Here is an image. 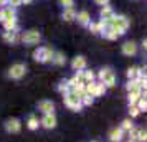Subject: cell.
<instances>
[{
    "label": "cell",
    "instance_id": "cell-21",
    "mask_svg": "<svg viewBox=\"0 0 147 142\" xmlns=\"http://www.w3.org/2000/svg\"><path fill=\"white\" fill-rule=\"evenodd\" d=\"M3 28H5L7 32H10V30H18V25H17V17L3 20Z\"/></svg>",
    "mask_w": 147,
    "mask_h": 142
},
{
    "label": "cell",
    "instance_id": "cell-37",
    "mask_svg": "<svg viewBox=\"0 0 147 142\" xmlns=\"http://www.w3.org/2000/svg\"><path fill=\"white\" fill-rule=\"evenodd\" d=\"M7 5V0H0V8H3Z\"/></svg>",
    "mask_w": 147,
    "mask_h": 142
},
{
    "label": "cell",
    "instance_id": "cell-25",
    "mask_svg": "<svg viewBox=\"0 0 147 142\" xmlns=\"http://www.w3.org/2000/svg\"><path fill=\"white\" fill-rule=\"evenodd\" d=\"M137 71H139V68H136V66H132V68H129V69H127V78H129V79H136V78H137Z\"/></svg>",
    "mask_w": 147,
    "mask_h": 142
},
{
    "label": "cell",
    "instance_id": "cell-12",
    "mask_svg": "<svg viewBox=\"0 0 147 142\" xmlns=\"http://www.w3.org/2000/svg\"><path fill=\"white\" fill-rule=\"evenodd\" d=\"M86 66H88V61L84 56H76L71 61V68H73L74 71H83V69H86Z\"/></svg>",
    "mask_w": 147,
    "mask_h": 142
},
{
    "label": "cell",
    "instance_id": "cell-16",
    "mask_svg": "<svg viewBox=\"0 0 147 142\" xmlns=\"http://www.w3.org/2000/svg\"><path fill=\"white\" fill-rule=\"evenodd\" d=\"M101 35L104 36V38H107V40H117L119 36H117V33H116V30H114L111 25H106L104 27V30L101 32Z\"/></svg>",
    "mask_w": 147,
    "mask_h": 142
},
{
    "label": "cell",
    "instance_id": "cell-24",
    "mask_svg": "<svg viewBox=\"0 0 147 142\" xmlns=\"http://www.w3.org/2000/svg\"><path fill=\"white\" fill-rule=\"evenodd\" d=\"M132 127H134V124L131 122V119H124V121H122V124H121V129H122L124 132H129Z\"/></svg>",
    "mask_w": 147,
    "mask_h": 142
},
{
    "label": "cell",
    "instance_id": "cell-7",
    "mask_svg": "<svg viewBox=\"0 0 147 142\" xmlns=\"http://www.w3.org/2000/svg\"><path fill=\"white\" fill-rule=\"evenodd\" d=\"M5 131H7L8 134H18V132L22 131L20 119H17V117L7 119V122H5Z\"/></svg>",
    "mask_w": 147,
    "mask_h": 142
},
{
    "label": "cell",
    "instance_id": "cell-18",
    "mask_svg": "<svg viewBox=\"0 0 147 142\" xmlns=\"http://www.w3.org/2000/svg\"><path fill=\"white\" fill-rule=\"evenodd\" d=\"M0 15H2V22L7 20V18H13V17H17V13H15V8L8 7V5L0 10Z\"/></svg>",
    "mask_w": 147,
    "mask_h": 142
},
{
    "label": "cell",
    "instance_id": "cell-27",
    "mask_svg": "<svg viewBox=\"0 0 147 142\" xmlns=\"http://www.w3.org/2000/svg\"><path fill=\"white\" fill-rule=\"evenodd\" d=\"M81 104H83V106H91V104H93V96L84 94L81 98Z\"/></svg>",
    "mask_w": 147,
    "mask_h": 142
},
{
    "label": "cell",
    "instance_id": "cell-40",
    "mask_svg": "<svg viewBox=\"0 0 147 142\" xmlns=\"http://www.w3.org/2000/svg\"><path fill=\"white\" fill-rule=\"evenodd\" d=\"M0 22H2V15H0Z\"/></svg>",
    "mask_w": 147,
    "mask_h": 142
},
{
    "label": "cell",
    "instance_id": "cell-8",
    "mask_svg": "<svg viewBox=\"0 0 147 142\" xmlns=\"http://www.w3.org/2000/svg\"><path fill=\"white\" fill-rule=\"evenodd\" d=\"M40 124L45 129H55L56 127V116H55V112H51V114H45L43 116V119L40 121Z\"/></svg>",
    "mask_w": 147,
    "mask_h": 142
},
{
    "label": "cell",
    "instance_id": "cell-20",
    "mask_svg": "<svg viewBox=\"0 0 147 142\" xmlns=\"http://www.w3.org/2000/svg\"><path fill=\"white\" fill-rule=\"evenodd\" d=\"M65 61H66V58H65V55L61 53V51H55L53 53V58H51V63H53V65H56V66H63Z\"/></svg>",
    "mask_w": 147,
    "mask_h": 142
},
{
    "label": "cell",
    "instance_id": "cell-19",
    "mask_svg": "<svg viewBox=\"0 0 147 142\" xmlns=\"http://www.w3.org/2000/svg\"><path fill=\"white\" fill-rule=\"evenodd\" d=\"M61 18H63V20H66V22L74 20V18H76V10H74L73 7H69V8H63Z\"/></svg>",
    "mask_w": 147,
    "mask_h": 142
},
{
    "label": "cell",
    "instance_id": "cell-4",
    "mask_svg": "<svg viewBox=\"0 0 147 142\" xmlns=\"http://www.w3.org/2000/svg\"><path fill=\"white\" fill-rule=\"evenodd\" d=\"M53 50L48 46H40L38 50H35L33 53V58L38 63H48V61H51V58H53Z\"/></svg>",
    "mask_w": 147,
    "mask_h": 142
},
{
    "label": "cell",
    "instance_id": "cell-28",
    "mask_svg": "<svg viewBox=\"0 0 147 142\" xmlns=\"http://www.w3.org/2000/svg\"><path fill=\"white\" fill-rule=\"evenodd\" d=\"M58 91H60L61 94H66V93H69V86H68V83L66 81L61 83L60 86H58Z\"/></svg>",
    "mask_w": 147,
    "mask_h": 142
},
{
    "label": "cell",
    "instance_id": "cell-26",
    "mask_svg": "<svg viewBox=\"0 0 147 142\" xmlns=\"http://www.w3.org/2000/svg\"><path fill=\"white\" fill-rule=\"evenodd\" d=\"M73 78H74V81L76 83L84 84V69H83V71H76V75H74Z\"/></svg>",
    "mask_w": 147,
    "mask_h": 142
},
{
    "label": "cell",
    "instance_id": "cell-17",
    "mask_svg": "<svg viewBox=\"0 0 147 142\" xmlns=\"http://www.w3.org/2000/svg\"><path fill=\"white\" fill-rule=\"evenodd\" d=\"M122 137H124V131L121 127H116L111 131V134H109V141L111 142H121L122 141Z\"/></svg>",
    "mask_w": 147,
    "mask_h": 142
},
{
    "label": "cell",
    "instance_id": "cell-38",
    "mask_svg": "<svg viewBox=\"0 0 147 142\" xmlns=\"http://www.w3.org/2000/svg\"><path fill=\"white\" fill-rule=\"evenodd\" d=\"M32 0H22V3H30Z\"/></svg>",
    "mask_w": 147,
    "mask_h": 142
},
{
    "label": "cell",
    "instance_id": "cell-9",
    "mask_svg": "<svg viewBox=\"0 0 147 142\" xmlns=\"http://www.w3.org/2000/svg\"><path fill=\"white\" fill-rule=\"evenodd\" d=\"M127 93H134V91H146V84H142L139 79H129L126 84Z\"/></svg>",
    "mask_w": 147,
    "mask_h": 142
},
{
    "label": "cell",
    "instance_id": "cell-23",
    "mask_svg": "<svg viewBox=\"0 0 147 142\" xmlns=\"http://www.w3.org/2000/svg\"><path fill=\"white\" fill-rule=\"evenodd\" d=\"M38 126H40V121L35 117V116H30L27 121V127L30 129V131H35V129H38Z\"/></svg>",
    "mask_w": 147,
    "mask_h": 142
},
{
    "label": "cell",
    "instance_id": "cell-34",
    "mask_svg": "<svg viewBox=\"0 0 147 142\" xmlns=\"http://www.w3.org/2000/svg\"><path fill=\"white\" fill-rule=\"evenodd\" d=\"M60 5L63 8H69L74 5V0H60Z\"/></svg>",
    "mask_w": 147,
    "mask_h": 142
},
{
    "label": "cell",
    "instance_id": "cell-13",
    "mask_svg": "<svg viewBox=\"0 0 147 142\" xmlns=\"http://www.w3.org/2000/svg\"><path fill=\"white\" fill-rule=\"evenodd\" d=\"M99 15H101V20L102 22H106V25H107V22L113 18L114 15V10H113V7H109V5H102L101 7V12H99Z\"/></svg>",
    "mask_w": 147,
    "mask_h": 142
},
{
    "label": "cell",
    "instance_id": "cell-39",
    "mask_svg": "<svg viewBox=\"0 0 147 142\" xmlns=\"http://www.w3.org/2000/svg\"><path fill=\"white\" fill-rule=\"evenodd\" d=\"M129 142H137V141H129Z\"/></svg>",
    "mask_w": 147,
    "mask_h": 142
},
{
    "label": "cell",
    "instance_id": "cell-10",
    "mask_svg": "<svg viewBox=\"0 0 147 142\" xmlns=\"http://www.w3.org/2000/svg\"><path fill=\"white\" fill-rule=\"evenodd\" d=\"M38 109L43 114H51V112H55V102L48 101V99H43V101L38 102Z\"/></svg>",
    "mask_w": 147,
    "mask_h": 142
},
{
    "label": "cell",
    "instance_id": "cell-14",
    "mask_svg": "<svg viewBox=\"0 0 147 142\" xmlns=\"http://www.w3.org/2000/svg\"><path fill=\"white\" fill-rule=\"evenodd\" d=\"M136 53H137V45H136L134 41H126V43L122 45V55H126V56H134Z\"/></svg>",
    "mask_w": 147,
    "mask_h": 142
},
{
    "label": "cell",
    "instance_id": "cell-6",
    "mask_svg": "<svg viewBox=\"0 0 147 142\" xmlns=\"http://www.w3.org/2000/svg\"><path fill=\"white\" fill-rule=\"evenodd\" d=\"M25 75H27V65H23V63L12 65V68L8 69V73H7V76L10 79H22Z\"/></svg>",
    "mask_w": 147,
    "mask_h": 142
},
{
    "label": "cell",
    "instance_id": "cell-15",
    "mask_svg": "<svg viewBox=\"0 0 147 142\" xmlns=\"http://www.w3.org/2000/svg\"><path fill=\"white\" fill-rule=\"evenodd\" d=\"M76 20L80 22L83 27H88V25L91 23V15H89V12H88V10H81V12H78V13H76Z\"/></svg>",
    "mask_w": 147,
    "mask_h": 142
},
{
    "label": "cell",
    "instance_id": "cell-29",
    "mask_svg": "<svg viewBox=\"0 0 147 142\" xmlns=\"http://www.w3.org/2000/svg\"><path fill=\"white\" fill-rule=\"evenodd\" d=\"M137 108H139V111L142 112V111H146L147 109V102H146V98H140L139 101H137V104H136Z\"/></svg>",
    "mask_w": 147,
    "mask_h": 142
},
{
    "label": "cell",
    "instance_id": "cell-5",
    "mask_svg": "<svg viewBox=\"0 0 147 142\" xmlns=\"http://www.w3.org/2000/svg\"><path fill=\"white\" fill-rule=\"evenodd\" d=\"M41 40V35L38 30H28L25 33L22 35V41H23V45H27V46H33V45H38Z\"/></svg>",
    "mask_w": 147,
    "mask_h": 142
},
{
    "label": "cell",
    "instance_id": "cell-31",
    "mask_svg": "<svg viewBox=\"0 0 147 142\" xmlns=\"http://www.w3.org/2000/svg\"><path fill=\"white\" fill-rule=\"evenodd\" d=\"M129 114L132 116V117H137V116L140 114V111L137 106H129Z\"/></svg>",
    "mask_w": 147,
    "mask_h": 142
},
{
    "label": "cell",
    "instance_id": "cell-36",
    "mask_svg": "<svg viewBox=\"0 0 147 142\" xmlns=\"http://www.w3.org/2000/svg\"><path fill=\"white\" fill-rule=\"evenodd\" d=\"M94 2H96L98 5H101V7H102V5H107V3H109V0H94Z\"/></svg>",
    "mask_w": 147,
    "mask_h": 142
},
{
    "label": "cell",
    "instance_id": "cell-33",
    "mask_svg": "<svg viewBox=\"0 0 147 142\" xmlns=\"http://www.w3.org/2000/svg\"><path fill=\"white\" fill-rule=\"evenodd\" d=\"M137 132H139V129L132 127L129 131V141H137Z\"/></svg>",
    "mask_w": 147,
    "mask_h": 142
},
{
    "label": "cell",
    "instance_id": "cell-41",
    "mask_svg": "<svg viewBox=\"0 0 147 142\" xmlns=\"http://www.w3.org/2000/svg\"><path fill=\"white\" fill-rule=\"evenodd\" d=\"M93 142H96V141H93Z\"/></svg>",
    "mask_w": 147,
    "mask_h": 142
},
{
    "label": "cell",
    "instance_id": "cell-32",
    "mask_svg": "<svg viewBox=\"0 0 147 142\" xmlns=\"http://www.w3.org/2000/svg\"><path fill=\"white\" fill-rule=\"evenodd\" d=\"M146 139H147L146 131H144V129H139V132H137V141L139 142H146Z\"/></svg>",
    "mask_w": 147,
    "mask_h": 142
},
{
    "label": "cell",
    "instance_id": "cell-11",
    "mask_svg": "<svg viewBox=\"0 0 147 142\" xmlns=\"http://www.w3.org/2000/svg\"><path fill=\"white\" fill-rule=\"evenodd\" d=\"M20 40V35H18V30H10V32H3V41H7L10 45H15L17 41Z\"/></svg>",
    "mask_w": 147,
    "mask_h": 142
},
{
    "label": "cell",
    "instance_id": "cell-3",
    "mask_svg": "<svg viewBox=\"0 0 147 142\" xmlns=\"http://www.w3.org/2000/svg\"><path fill=\"white\" fill-rule=\"evenodd\" d=\"M63 101H65V106L69 109H73V111H81L83 109V104H81V99L78 96L74 94V93H66V94H63Z\"/></svg>",
    "mask_w": 147,
    "mask_h": 142
},
{
    "label": "cell",
    "instance_id": "cell-35",
    "mask_svg": "<svg viewBox=\"0 0 147 142\" xmlns=\"http://www.w3.org/2000/svg\"><path fill=\"white\" fill-rule=\"evenodd\" d=\"M7 5L12 8H17L22 5V0H7Z\"/></svg>",
    "mask_w": 147,
    "mask_h": 142
},
{
    "label": "cell",
    "instance_id": "cell-22",
    "mask_svg": "<svg viewBox=\"0 0 147 142\" xmlns=\"http://www.w3.org/2000/svg\"><path fill=\"white\" fill-rule=\"evenodd\" d=\"M140 98H144L140 91H134V93H129L127 94V99H129V106H136L137 101H139Z\"/></svg>",
    "mask_w": 147,
    "mask_h": 142
},
{
    "label": "cell",
    "instance_id": "cell-1",
    "mask_svg": "<svg viewBox=\"0 0 147 142\" xmlns=\"http://www.w3.org/2000/svg\"><path fill=\"white\" fill-rule=\"evenodd\" d=\"M107 25H111L116 30L117 36H121V35L126 33V30L129 28V20H127V17H124V15H114L113 18L109 20Z\"/></svg>",
    "mask_w": 147,
    "mask_h": 142
},
{
    "label": "cell",
    "instance_id": "cell-2",
    "mask_svg": "<svg viewBox=\"0 0 147 142\" xmlns=\"http://www.w3.org/2000/svg\"><path fill=\"white\" fill-rule=\"evenodd\" d=\"M99 81L106 86V88H113L116 86V75H114L113 68H102L99 71Z\"/></svg>",
    "mask_w": 147,
    "mask_h": 142
},
{
    "label": "cell",
    "instance_id": "cell-30",
    "mask_svg": "<svg viewBox=\"0 0 147 142\" xmlns=\"http://www.w3.org/2000/svg\"><path fill=\"white\" fill-rule=\"evenodd\" d=\"M94 73L93 71H84V83H93L94 81Z\"/></svg>",
    "mask_w": 147,
    "mask_h": 142
}]
</instances>
